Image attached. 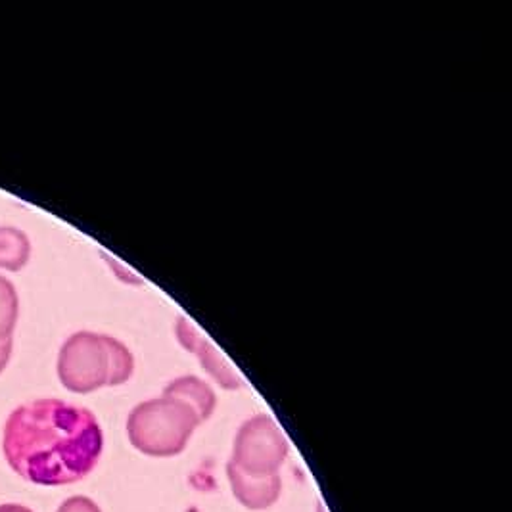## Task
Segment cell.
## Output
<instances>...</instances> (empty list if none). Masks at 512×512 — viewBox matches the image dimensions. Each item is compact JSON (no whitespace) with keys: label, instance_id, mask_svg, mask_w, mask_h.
I'll use <instances>...</instances> for the list:
<instances>
[{"label":"cell","instance_id":"10","mask_svg":"<svg viewBox=\"0 0 512 512\" xmlns=\"http://www.w3.org/2000/svg\"><path fill=\"white\" fill-rule=\"evenodd\" d=\"M10 355H12V338L0 342V373L6 369V365L10 361Z\"/></svg>","mask_w":512,"mask_h":512},{"label":"cell","instance_id":"4","mask_svg":"<svg viewBox=\"0 0 512 512\" xmlns=\"http://www.w3.org/2000/svg\"><path fill=\"white\" fill-rule=\"evenodd\" d=\"M288 451L290 443L279 424L269 415H256L240 426L229 463L250 476H275Z\"/></svg>","mask_w":512,"mask_h":512},{"label":"cell","instance_id":"7","mask_svg":"<svg viewBox=\"0 0 512 512\" xmlns=\"http://www.w3.org/2000/svg\"><path fill=\"white\" fill-rule=\"evenodd\" d=\"M31 257L27 234L14 227H0V269L20 271Z\"/></svg>","mask_w":512,"mask_h":512},{"label":"cell","instance_id":"11","mask_svg":"<svg viewBox=\"0 0 512 512\" xmlns=\"http://www.w3.org/2000/svg\"><path fill=\"white\" fill-rule=\"evenodd\" d=\"M0 512H33L29 511L27 507H22V505H0Z\"/></svg>","mask_w":512,"mask_h":512},{"label":"cell","instance_id":"9","mask_svg":"<svg viewBox=\"0 0 512 512\" xmlns=\"http://www.w3.org/2000/svg\"><path fill=\"white\" fill-rule=\"evenodd\" d=\"M56 512H102L89 497H71Z\"/></svg>","mask_w":512,"mask_h":512},{"label":"cell","instance_id":"2","mask_svg":"<svg viewBox=\"0 0 512 512\" xmlns=\"http://www.w3.org/2000/svg\"><path fill=\"white\" fill-rule=\"evenodd\" d=\"M217 397L198 376L167 384L162 397L137 405L127 419L129 442L150 457H175L185 451L194 430L210 419Z\"/></svg>","mask_w":512,"mask_h":512},{"label":"cell","instance_id":"8","mask_svg":"<svg viewBox=\"0 0 512 512\" xmlns=\"http://www.w3.org/2000/svg\"><path fill=\"white\" fill-rule=\"evenodd\" d=\"M20 300L16 286L4 277H0V342L12 338V332L18 323Z\"/></svg>","mask_w":512,"mask_h":512},{"label":"cell","instance_id":"1","mask_svg":"<svg viewBox=\"0 0 512 512\" xmlns=\"http://www.w3.org/2000/svg\"><path fill=\"white\" fill-rule=\"evenodd\" d=\"M2 449L6 463L27 482L68 486L96 468L104 434L89 409L62 399H37L10 413Z\"/></svg>","mask_w":512,"mask_h":512},{"label":"cell","instance_id":"3","mask_svg":"<svg viewBox=\"0 0 512 512\" xmlns=\"http://www.w3.org/2000/svg\"><path fill=\"white\" fill-rule=\"evenodd\" d=\"M135 371L133 353L116 338L81 330L66 340L58 355L60 382L75 394H91L125 384Z\"/></svg>","mask_w":512,"mask_h":512},{"label":"cell","instance_id":"6","mask_svg":"<svg viewBox=\"0 0 512 512\" xmlns=\"http://www.w3.org/2000/svg\"><path fill=\"white\" fill-rule=\"evenodd\" d=\"M227 476H229L234 497L250 511H265L279 501L280 491H282L280 474L250 476L229 463Z\"/></svg>","mask_w":512,"mask_h":512},{"label":"cell","instance_id":"5","mask_svg":"<svg viewBox=\"0 0 512 512\" xmlns=\"http://www.w3.org/2000/svg\"><path fill=\"white\" fill-rule=\"evenodd\" d=\"M175 332L181 346L185 350L192 351L200 359V365L204 367V371H208L217 380L219 386H223L225 390H238L244 386V380L240 378V374L234 371L231 363L211 344L210 338L204 336L190 319L181 317L177 321Z\"/></svg>","mask_w":512,"mask_h":512}]
</instances>
